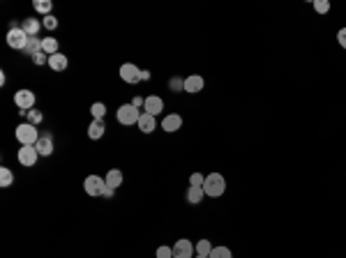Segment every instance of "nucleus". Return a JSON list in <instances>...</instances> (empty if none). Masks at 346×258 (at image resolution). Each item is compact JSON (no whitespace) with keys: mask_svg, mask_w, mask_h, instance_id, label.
<instances>
[{"mask_svg":"<svg viewBox=\"0 0 346 258\" xmlns=\"http://www.w3.org/2000/svg\"><path fill=\"white\" fill-rule=\"evenodd\" d=\"M203 191H206V196H210V199H217V196H222V194L226 191V180L222 173H210L206 178V182H203Z\"/></svg>","mask_w":346,"mask_h":258,"instance_id":"nucleus-1","label":"nucleus"},{"mask_svg":"<svg viewBox=\"0 0 346 258\" xmlns=\"http://www.w3.org/2000/svg\"><path fill=\"white\" fill-rule=\"evenodd\" d=\"M16 141H19L21 145H35L37 141H40V132H37L35 124L23 122L16 127Z\"/></svg>","mask_w":346,"mask_h":258,"instance_id":"nucleus-2","label":"nucleus"},{"mask_svg":"<svg viewBox=\"0 0 346 258\" xmlns=\"http://www.w3.org/2000/svg\"><path fill=\"white\" fill-rule=\"evenodd\" d=\"M14 104L21 113L28 115V111L35 109V92L28 90V88H21L19 92H14Z\"/></svg>","mask_w":346,"mask_h":258,"instance_id":"nucleus-3","label":"nucleus"},{"mask_svg":"<svg viewBox=\"0 0 346 258\" xmlns=\"http://www.w3.org/2000/svg\"><path fill=\"white\" fill-rule=\"evenodd\" d=\"M115 118H118V122L120 124H139V118H141V111L136 109L134 104H122L120 109H118V113H115Z\"/></svg>","mask_w":346,"mask_h":258,"instance_id":"nucleus-4","label":"nucleus"},{"mask_svg":"<svg viewBox=\"0 0 346 258\" xmlns=\"http://www.w3.org/2000/svg\"><path fill=\"white\" fill-rule=\"evenodd\" d=\"M19 164L25 166V169H33V166L37 164V157H40V152H37L35 145H21L19 148Z\"/></svg>","mask_w":346,"mask_h":258,"instance_id":"nucleus-5","label":"nucleus"},{"mask_svg":"<svg viewBox=\"0 0 346 258\" xmlns=\"http://www.w3.org/2000/svg\"><path fill=\"white\" fill-rule=\"evenodd\" d=\"M83 189L88 196H102L106 189V180L100 178V175H88V178L83 180Z\"/></svg>","mask_w":346,"mask_h":258,"instance_id":"nucleus-6","label":"nucleus"},{"mask_svg":"<svg viewBox=\"0 0 346 258\" xmlns=\"http://www.w3.org/2000/svg\"><path fill=\"white\" fill-rule=\"evenodd\" d=\"M194 253H196L194 244L185 238H180L176 244H173V258H194Z\"/></svg>","mask_w":346,"mask_h":258,"instance_id":"nucleus-7","label":"nucleus"},{"mask_svg":"<svg viewBox=\"0 0 346 258\" xmlns=\"http://www.w3.org/2000/svg\"><path fill=\"white\" fill-rule=\"evenodd\" d=\"M25 42H28V35H25L21 28H12L10 33H7V46H12V49L23 51Z\"/></svg>","mask_w":346,"mask_h":258,"instance_id":"nucleus-8","label":"nucleus"},{"mask_svg":"<svg viewBox=\"0 0 346 258\" xmlns=\"http://www.w3.org/2000/svg\"><path fill=\"white\" fill-rule=\"evenodd\" d=\"M141 72H143V70H139L136 64L125 62L120 67V79L125 81V83H139V81H141Z\"/></svg>","mask_w":346,"mask_h":258,"instance_id":"nucleus-9","label":"nucleus"},{"mask_svg":"<svg viewBox=\"0 0 346 258\" xmlns=\"http://www.w3.org/2000/svg\"><path fill=\"white\" fill-rule=\"evenodd\" d=\"M143 111H146V113H150V115H160L162 111H164V100H162V97H157V94H150V97H146Z\"/></svg>","mask_w":346,"mask_h":258,"instance_id":"nucleus-10","label":"nucleus"},{"mask_svg":"<svg viewBox=\"0 0 346 258\" xmlns=\"http://www.w3.org/2000/svg\"><path fill=\"white\" fill-rule=\"evenodd\" d=\"M203 85H206L203 76H199V74H190V76L185 79V92H190V94H199L201 90H203Z\"/></svg>","mask_w":346,"mask_h":258,"instance_id":"nucleus-11","label":"nucleus"},{"mask_svg":"<svg viewBox=\"0 0 346 258\" xmlns=\"http://www.w3.org/2000/svg\"><path fill=\"white\" fill-rule=\"evenodd\" d=\"M37 152H40V157H51L53 154V139H51V134H42L40 141L35 143Z\"/></svg>","mask_w":346,"mask_h":258,"instance_id":"nucleus-12","label":"nucleus"},{"mask_svg":"<svg viewBox=\"0 0 346 258\" xmlns=\"http://www.w3.org/2000/svg\"><path fill=\"white\" fill-rule=\"evenodd\" d=\"M180 127H182V118L178 113H169V115H164V120H162V129L169 132V134L178 132Z\"/></svg>","mask_w":346,"mask_h":258,"instance_id":"nucleus-13","label":"nucleus"},{"mask_svg":"<svg viewBox=\"0 0 346 258\" xmlns=\"http://www.w3.org/2000/svg\"><path fill=\"white\" fill-rule=\"evenodd\" d=\"M139 129L143 132V134H152L157 129V122H155V115H150V113H141V118H139Z\"/></svg>","mask_w":346,"mask_h":258,"instance_id":"nucleus-14","label":"nucleus"},{"mask_svg":"<svg viewBox=\"0 0 346 258\" xmlns=\"http://www.w3.org/2000/svg\"><path fill=\"white\" fill-rule=\"evenodd\" d=\"M67 64H70V60H67V55H62L60 51H58V53H53V55L49 58V67H51L53 72H65Z\"/></svg>","mask_w":346,"mask_h":258,"instance_id":"nucleus-15","label":"nucleus"},{"mask_svg":"<svg viewBox=\"0 0 346 258\" xmlns=\"http://www.w3.org/2000/svg\"><path fill=\"white\" fill-rule=\"evenodd\" d=\"M40 28H44V25H42V21H37V19H23V23H21V30H23L28 37H37Z\"/></svg>","mask_w":346,"mask_h":258,"instance_id":"nucleus-16","label":"nucleus"},{"mask_svg":"<svg viewBox=\"0 0 346 258\" xmlns=\"http://www.w3.org/2000/svg\"><path fill=\"white\" fill-rule=\"evenodd\" d=\"M203 196H206L203 187H194V184H190V189H187V203L199 205V203H203Z\"/></svg>","mask_w":346,"mask_h":258,"instance_id":"nucleus-17","label":"nucleus"},{"mask_svg":"<svg viewBox=\"0 0 346 258\" xmlns=\"http://www.w3.org/2000/svg\"><path fill=\"white\" fill-rule=\"evenodd\" d=\"M40 51H42V40L40 37H28V42H25V46H23V53L35 58Z\"/></svg>","mask_w":346,"mask_h":258,"instance_id":"nucleus-18","label":"nucleus"},{"mask_svg":"<svg viewBox=\"0 0 346 258\" xmlns=\"http://www.w3.org/2000/svg\"><path fill=\"white\" fill-rule=\"evenodd\" d=\"M104 132H106V124L102 122V120H92L90 127H88V136H90L92 141L102 139V136H104Z\"/></svg>","mask_w":346,"mask_h":258,"instance_id":"nucleus-19","label":"nucleus"},{"mask_svg":"<svg viewBox=\"0 0 346 258\" xmlns=\"http://www.w3.org/2000/svg\"><path fill=\"white\" fill-rule=\"evenodd\" d=\"M106 184H109V187H113V189H118L122 184V173L118 169H113V171H109V173H106Z\"/></svg>","mask_w":346,"mask_h":258,"instance_id":"nucleus-20","label":"nucleus"},{"mask_svg":"<svg viewBox=\"0 0 346 258\" xmlns=\"http://www.w3.org/2000/svg\"><path fill=\"white\" fill-rule=\"evenodd\" d=\"M42 51H44L49 58L53 53H58V40H53V37H44V40H42Z\"/></svg>","mask_w":346,"mask_h":258,"instance_id":"nucleus-21","label":"nucleus"},{"mask_svg":"<svg viewBox=\"0 0 346 258\" xmlns=\"http://www.w3.org/2000/svg\"><path fill=\"white\" fill-rule=\"evenodd\" d=\"M14 184V173H12L7 166L0 169V187H12Z\"/></svg>","mask_w":346,"mask_h":258,"instance_id":"nucleus-22","label":"nucleus"},{"mask_svg":"<svg viewBox=\"0 0 346 258\" xmlns=\"http://www.w3.org/2000/svg\"><path fill=\"white\" fill-rule=\"evenodd\" d=\"M194 249H196V256H210L212 244H210V240H199V242L194 244Z\"/></svg>","mask_w":346,"mask_h":258,"instance_id":"nucleus-23","label":"nucleus"},{"mask_svg":"<svg viewBox=\"0 0 346 258\" xmlns=\"http://www.w3.org/2000/svg\"><path fill=\"white\" fill-rule=\"evenodd\" d=\"M33 7H35V10L40 12V14L49 16L51 10H53V3H51V0H35V3H33Z\"/></svg>","mask_w":346,"mask_h":258,"instance_id":"nucleus-24","label":"nucleus"},{"mask_svg":"<svg viewBox=\"0 0 346 258\" xmlns=\"http://www.w3.org/2000/svg\"><path fill=\"white\" fill-rule=\"evenodd\" d=\"M208 258H233V256H231L229 247H212V251H210V256Z\"/></svg>","mask_w":346,"mask_h":258,"instance_id":"nucleus-25","label":"nucleus"},{"mask_svg":"<svg viewBox=\"0 0 346 258\" xmlns=\"http://www.w3.org/2000/svg\"><path fill=\"white\" fill-rule=\"evenodd\" d=\"M90 113H92V118L95 120H102L106 115V106L102 104V102H95V104L90 106Z\"/></svg>","mask_w":346,"mask_h":258,"instance_id":"nucleus-26","label":"nucleus"},{"mask_svg":"<svg viewBox=\"0 0 346 258\" xmlns=\"http://www.w3.org/2000/svg\"><path fill=\"white\" fill-rule=\"evenodd\" d=\"M311 5H314V10L319 12V14H328V12H330V3H328V0H314Z\"/></svg>","mask_w":346,"mask_h":258,"instance_id":"nucleus-27","label":"nucleus"},{"mask_svg":"<svg viewBox=\"0 0 346 258\" xmlns=\"http://www.w3.org/2000/svg\"><path fill=\"white\" fill-rule=\"evenodd\" d=\"M42 120H44V115H42V111H37V109H33V111H28V122L30 124H40Z\"/></svg>","mask_w":346,"mask_h":258,"instance_id":"nucleus-28","label":"nucleus"},{"mask_svg":"<svg viewBox=\"0 0 346 258\" xmlns=\"http://www.w3.org/2000/svg\"><path fill=\"white\" fill-rule=\"evenodd\" d=\"M42 25H44L46 30H55V28H58V19H55L53 14H49V16H44V19H42Z\"/></svg>","mask_w":346,"mask_h":258,"instance_id":"nucleus-29","label":"nucleus"},{"mask_svg":"<svg viewBox=\"0 0 346 258\" xmlns=\"http://www.w3.org/2000/svg\"><path fill=\"white\" fill-rule=\"evenodd\" d=\"M157 258H173V247H164V244H162V247L157 249Z\"/></svg>","mask_w":346,"mask_h":258,"instance_id":"nucleus-30","label":"nucleus"},{"mask_svg":"<svg viewBox=\"0 0 346 258\" xmlns=\"http://www.w3.org/2000/svg\"><path fill=\"white\" fill-rule=\"evenodd\" d=\"M203 182H206V178L201 173H192L190 175V184H194V187H203Z\"/></svg>","mask_w":346,"mask_h":258,"instance_id":"nucleus-31","label":"nucleus"},{"mask_svg":"<svg viewBox=\"0 0 346 258\" xmlns=\"http://www.w3.org/2000/svg\"><path fill=\"white\" fill-rule=\"evenodd\" d=\"M169 85H171V90H173V92H178V90H185V81H180V79H171Z\"/></svg>","mask_w":346,"mask_h":258,"instance_id":"nucleus-32","label":"nucleus"},{"mask_svg":"<svg viewBox=\"0 0 346 258\" xmlns=\"http://www.w3.org/2000/svg\"><path fill=\"white\" fill-rule=\"evenodd\" d=\"M33 62H35V64H49V55H46L44 51H40V53L33 58Z\"/></svg>","mask_w":346,"mask_h":258,"instance_id":"nucleus-33","label":"nucleus"},{"mask_svg":"<svg viewBox=\"0 0 346 258\" xmlns=\"http://www.w3.org/2000/svg\"><path fill=\"white\" fill-rule=\"evenodd\" d=\"M337 42H339L341 49H346V28H339V30H337Z\"/></svg>","mask_w":346,"mask_h":258,"instance_id":"nucleus-34","label":"nucleus"},{"mask_svg":"<svg viewBox=\"0 0 346 258\" xmlns=\"http://www.w3.org/2000/svg\"><path fill=\"white\" fill-rule=\"evenodd\" d=\"M113 191H115V189L106 184V189H104V194H102V196H104V199H111V196H113Z\"/></svg>","mask_w":346,"mask_h":258,"instance_id":"nucleus-35","label":"nucleus"},{"mask_svg":"<svg viewBox=\"0 0 346 258\" xmlns=\"http://www.w3.org/2000/svg\"><path fill=\"white\" fill-rule=\"evenodd\" d=\"M132 104H134L136 109H141V106L146 104V100H141V97H134V100H132Z\"/></svg>","mask_w":346,"mask_h":258,"instance_id":"nucleus-36","label":"nucleus"},{"mask_svg":"<svg viewBox=\"0 0 346 258\" xmlns=\"http://www.w3.org/2000/svg\"><path fill=\"white\" fill-rule=\"evenodd\" d=\"M148 79H150V72L143 70V72H141V81H148Z\"/></svg>","mask_w":346,"mask_h":258,"instance_id":"nucleus-37","label":"nucleus"},{"mask_svg":"<svg viewBox=\"0 0 346 258\" xmlns=\"http://www.w3.org/2000/svg\"><path fill=\"white\" fill-rule=\"evenodd\" d=\"M194 258H208V256H194Z\"/></svg>","mask_w":346,"mask_h":258,"instance_id":"nucleus-38","label":"nucleus"}]
</instances>
